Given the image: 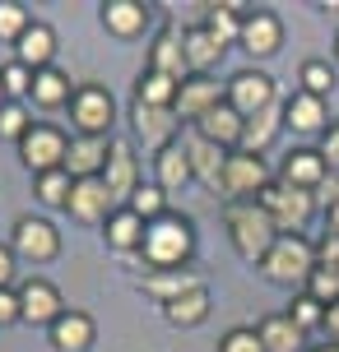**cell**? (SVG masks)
<instances>
[{"label":"cell","instance_id":"6da1fadb","mask_svg":"<svg viewBox=\"0 0 339 352\" xmlns=\"http://www.w3.org/2000/svg\"><path fill=\"white\" fill-rule=\"evenodd\" d=\"M149 274H167V269H181V264L196 255V223L181 218V213H163L158 223L144 228V246H140Z\"/></svg>","mask_w":339,"mask_h":352},{"label":"cell","instance_id":"7a4b0ae2","mask_svg":"<svg viewBox=\"0 0 339 352\" xmlns=\"http://www.w3.org/2000/svg\"><path fill=\"white\" fill-rule=\"evenodd\" d=\"M223 223H228V236H232V250L242 255L247 264H260L269 255V246L279 241V228L256 199H237L223 209Z\"/></svg>","mask_w":339,"mask_h":352},{"label":"cell","instance_id":"3957f363","mask_svg":"<svg viewBox=\"0 0 339 352\" xmlns=\"http://www.w3.org/2000/svg\"><path fill=\"white\" fill-rule=\"evenodd\" d=\"M260 274L279 287H307V278L316 274V246L307 236H279L260 260Z\"/></svg>","mask_w":339,"mask_h":352},{"label":"cell","instance_id":"277c9868","mask_svg":"<svg viewBox=\"0 0 339 352\" xmlns=\"http://www.w3.org/2000/svg\"><path fill=\"white\" fill-rule=\"evenodd\" d=\"M256 204L274 218V228H279V236H302V228L311 223V213H316V199H311V190H298V186H284L279 176L269 181L265 190L256 195Z\"/></svg>","mask_w":339,"mask_h":352},{"label":"cell","instance_id":"5b68a950","mask_svg":"<svg viewBox=\"0 0 339 352\" xmlns=\"http://www.w3.org/2000/svg\"><path fill=\"white\" fill-rule=\"evenodd\" d=\"M65 148H70V135L61 130V125H47V121H33V130L19 140V158L33 176L42 172H56V167H65Z\"/></svg>","mask_w":339,"mask_h":352},{"label":"cell","instance_id":"8992f818","mask_svg":"<svg viewBox=\"0 0 339 352\" xmlns=\"http://www.w3.org/2000/svg\"><path fill=\"white\" fill-rule=\"evenodd\" d=\"M70 121H74V130H79V135H89V140H112L107 130H112V121H116V102H112V93L103 84L74 88Z\"/></svg>","mask_w":339,"mask_h":352},{"label":"cell","instance_id":"52a82bcc","mask_svg":"<svg viewBox=\"0 0 339 352\" xmlns=\"http://www.w3.org/2000/svg\"><path fill=\"white\" fill-rule=\"evenodd\" d=\"M274 98H279V88H274V79H269L265 70H237L228 84H223V102H228L237 116H247V121L256 111H265Z\"/></svg>","mask_w":339,"mask_h":352},{"label":"cell","instance_id":"ba28073f","mask_svg":"<svg viewBox=\"0 0 339 352\" xmlns=\"http://www.w3.org/2000/svg\"><path fill=\"white\" fill-rule=\"evenodd\" d=\"M10 250H14L19 260H28V264H52L56 255H61V232H56V223H47V218L23 213V218L14 223Z\"/></svg>","mask_w":339,"mask_h":352},{"label":"cell","instance_id":"9c48e42d","mask_svg":"<svg viewBox=\"0 0 339 352\" xmlns=\"http://www.w3.org/2000/svg\"><path fill=\"white\" fill-rule=\"evenodd\" d=\"M274 181L269 176V162L260 158V153H228V167H223V195H228L232 204L237 199H251V195H260Z\"/></svg>","mask_w":339,"mask_h":352},{"label":"cell","instance_id":"30bf717a","mask_svg":"<svg viewBox=\"0 0 339 352\" xmlns=\"http://www.w3.org/2000/svg\"><path fill=\"white\" fill-rule=\"evenodd\" d=\"M130 125H135V140H140L149 153H163L167 144H177L181 116L172 111V107H144V102H130Z\"/></svg>","mask_w":339,"mask_h":352},{"label":"cell","instance_id":"8fae6325","mask_svg":"<svg viewBox=\"0 0 339 352\" xmlns=\"http://www.w3.org/2000/svg\"><path fill=\"white\" fill-rule=\"evenodd\" d=\"M103 186H107V195H112V204H116V209H125V204H130V195L144 186V181H140V162H135V148H130L125 140H112Z\"/></svg>","mask_w":339,"mask_h":352},{"label":"cell","instance_id":"7c38bea8","mask_svg":"<svg viewBox=\"0 0 339 352\" xmlns=\"http://www.w3.org/2000/svg\"><path fill=\"white\" fill-rule=\"evenodd\" d=\"M237 47H242L251 60L274 56L279 47H284V23H279V14H274V10H251V14L242 19V37H237Z\"/></svg>","mask_w":339,"mask_h":352},{"label":"cell","instance_id":"4fadbf2b","mask_svg":"<svg viewBox=\"0 0 339 352\" xmlns=\"http://www.w3.org/2000/svg\"><path fill=\"white\" fill-rule=\"evenodd\" d=\"M65 213H70L74 223H84V228H98V223H107L112 213H116V204H112V195H107V186H103V176L74 181Z\"/></svg>","mask_w":339,"mask_h":352},{"label":"cell","instance_id":"5bb4252c","mask_svg":"<svg viewBox=\"0 0 339 352\" xmlns=\"http://www.w3.org/2000/svg\"><path fill=\"white\" fill-rule=\"evenodd\" d=\"M61 316H65V301H61V292H56V283L28 278L23 287H19V320H28V324H47V329H52Z\"/></svg>","mask_w":339,"mask_h":352},{"label":"cell","instance_id":"9a60e30c","mask_svg":"<svg viewBox=\"0 0 339 352\" xmlns=\"http://www.w3.org/2000/svg\"><path fill=\"white\" fill-rule=\"evenodd\" d=\"M223 102V84L218 79H209V74H186L177 88V102H172V111H177L181 121L196 125L205 111H214V107Z\"/></svg>","mask_w":339,"mask_h":352},{"label":"cell","instance_id":"2e32d148","mask_svg":"<svg viewBox=\"0 0 339 352\" xmlns=\"http://www.w3.org/2000/svg\"><path fill=\"white\" fill-rule=\"evenodd\" d=\"M181 148H186V158H191V176H196L200 186H209V190H223V167H228V148H218V144H209L200 130H191L186 140H181Z\"/></svg>","mask_w":339,"mask_h":352},{"label":"cell","instance_id":"e0dca14e","mask_svg":"<svg viewBox=\"0 0 339 352\" xmlns=\"http://www.w3.org/2000/svg\"><path fill=\"white\" fill-rule=\"evenodd\" d=\"M325 176H330V167H325L321 148H288L279 162V181L298 186V190H316V186H325Z\"/></svg>","mask_w":339,"mask_h":352},{"label":"cell","instance_id":"ac0fdd59","mask_svg":"<svg viewBox=\"0 0 339 352\" xmlns=\"http://www.w3.org/2000/svg\"><path fill=\"white\" fill-rule=\"evenodd\" d=\"M98 14H103V28H107L112 37H121V42L140 37L144 28H149V19H154L149 5H140V0H103Z\"/></svg>","mask_w":339,"mask_h":352},{"label":"cell","instance_id":"d6986e66","mask_svg":"<svg viewBox=\"0 0 339 352\" xmlns=\"http://www.w3.org/2000/svg\"><path fill=\"white\" fill-rule=\"evenodd\" d=\"M107 153H112V140H89V135H74L70 148H65V172H70L74 181L103 176V172H107Z\"/></svg>","mask_w":339,"mask_h":352},{"label":"cell","instance_id":"ffe728a7","mask_svg":"<svg viewBox=\"0 0 339 352\" xmlns=\"http://www.w3.org/2000/svg\"><path fill=\"white\" fill-rule=\"evenodd\" d=\"M284 125L293 135H325L330 130V111H325V98H311V93H293L284 107Z\"/></svg>","mask_w":339,"mask_h":352},{"label":"cell","instance_id":"44dd1931","mask_svg":"<svg viewBox=\"0 0 339 352\" xmlns=\"http://www.w3.org/2000/svg\"><path fill=\"white\" fill-rule=\"evenodd\" d=\"M196 130L205 135L209 144H218V148H228V153H237L242 148V130H247V116H237L228 102H218L214 111H205L196 121Z\"/></svg>","mask_w":339,"mask_h":352},{"label":"cell","instance_id":"7402d4cb","mask_svg":"<svg viewBox=\"0 0 339 352\" xmlns=\"http://www.w3.org/2000/svg\"><path fill=\"white\" fill-rule=\"evenodd\" d=\"M181 52H186V70H191V74H209L218 60L228 56V47H223L205 23H196V28L181 33Z\"/></svg>","mask_w":339,"mask_h":352},{"label":"cell","instance_id":"603a6c76","mask_svg":"<svg viewBox=\"0 0 339 352\" xmlns=\"http://www.w3.org/2000/svg\"><path fill=\"white\" fill-rule=\"evenodd\" d=\"M47 338H52L56 352H89L93 338H98V324H93L84 311H65V316L47 329Z\"/></svg>","mask_w":339,"mask_h":352},{"label":"cell","instance_id":"cb8c5ba5","mask_svg":"<svg viewBox=\"0 0 339 352\" xmlns=\"http://www.w3.org/2000/svg\"><path fill=\"white\" fill-rule=\"evenodd\" d=\"M14 60L19 65H28V70H52V56H56V33H52V23H42V19H33V28L14 42Z\"/></svg>","mask_w":339,"mask_h":352},{"label":"cell","instance_id":"d4e9b609","mask_svg":"<svg viewBox=\"0 0 339 352\" xmlns=\"http://www.w3.org/2000/svg\"><path fill=\"white\" fill-rule=\"evenodd\" d=\"M284 107H288V98H274L265 111L251 116L247 130H242V153H265L269 144H274V135L284 130Z\"/></svg>","mask_w":339,"mask_h":352},{"label":"cell","instance_id":"484cf974","mask_svg":"<svg viewBox=\"0 0 339 352\" xmlns=\"http://www.w3.org/2000/svg\"><path fill=\"white\" fill-rule=\"evenodd\" d=\"M149 70H158L167 74V79H186V52H181V33H177V23H167L158 37H154V47H149Z\"/></svg>","mask_w":339,"mask_h":352},{"label":"cell","instance_id":"4316f807","mask_svg":"<svg viewBox=\"0 0 339 352\" xmlns=\"http://www.w3.org/2000/svg\"><path fill=\"white\" fill-rule=\"evenodd\" d=\"M140 287L167 306V301L186 297V292H196V287H209V283H205V274H196V269H181V274H177V269H167V274H144Z\"/></svg>","mask_w":339,"mask_h":352},{"label":"cell","instance_id":"83f0119b","mask_svg":"<svg viewBox=\"0 0 339 352\" xmlns=\"http://www.w3.org/2000/svg\"><path fill=\"white\" fill-rule=\"evenodd\" d=\"M186 181H196V176H191V158H186L181 140H177V144H167L163 153H154V186H158L163 195L181 190Z\"/></svg>","mask_w":339,"mask_h":352},{"label":"cell","instance_id":"f1b7e54d","mask_svg":"<svg viewBox=\"0 0 339 352\" xmlns=\"http://www.w3.org/2000/svg\"><path fill=\"white\" fill-rule=\"evenodd\" d=\"M256 334H260V348L265 352H302L307 348V334L288 316H265L256 324Z\"/></svg>","mask_w":339,"mask_h":352},{"label":"cell","instance_id":"f546056e","mask_svg":"<svg viewBox=\"0 0 339 352\" xmlns=\"http://www.w3.org/2000/svg\"><path fill=\"white\" fill-rule=\"evenodd\" d=\"M209 287H196V292H186V297H177V301H167L163 306V320L167 324H177V329H196V324H205L209 320Z\"/></svg>","mask_w":339,"mask_h":352},{"label":"cell","instance_id":"4dcf8cb0","mask_svg":"<svg viewBox=\"0 0 339 352\" xmlns=\"http://www.w3.org/2000/svg\"><path fill=\"white\" fill-rule=\"evenodd\" d=\"M103 228H107V246L121 250V255H130V250L144 246V228H149V223H144L140 213H130V209H116Z\"/></svg>","mask_w":339,"mask_h":352},{"label":"cell","instance_id":"1f68e13d","mask_svg":"<svg viewBox=\"0 0 339 352\" xmlns=\"http://www.w3.org/2000/svg\"><path fill=\"white\" fill-rule=\"evenodd\" d=\"M70 98H74V93H70V79L56 70V65H52V70H37V74H33V102L42 107V111L70 107Z\"/></svg>","mask_w":339,"mask_h":352},{"label":"cell","instance_id":"d6a6232c","mask_svg":"<svg viewBox=\"0 0 339 352\" xmlns=\"http://www.w3.org/2000/svg\"><path fill=\"white\" fill-rule=\"evenodd\" d=\"M247 14H251L247 5H209V10H205V28L228 47V42L242 37V19H247Z\"/></svg>","mask_w":339,"mask_h":352},{"label":"cell","instance_id":"836d02e7","mask_svg":"<svg viewBox=\"0 0 339 352\" xmlns=\"http://www.w3.org/2000/svg\"><path fill=\"white\" fill-rule=\"evenodd\" d=\"M177 79H167V74H158V70H144L140 79H135V102H144V107H172L177 102Z\"/></svg>","mask_w":339,"mask_h":352},{"label":"cell","instance_id":"e575fe53","mask_svg":"<svg viewBox=\"0 0 339 352\" xmlns=\"http://www.w3.org/2000/svg\"><path fill=\"white\" fill-rule=\"evenodd\" d=\"M33 190L47 209H65V204H70V190H74V176L65 172V167H56V172L33 176Z\"/></svg>","mask_w":339,"mask_h":352},{"label":"cell","instance_id":"d590c367","mask_svg":"<svg viewBox=\"0 0 339 352\" xmlns=\"http://www.w3.org/2000/svg\"><path fill=\"white\" fill-rule=\"evenodd\" d=\"M335 84H339V74H335V65L330 60H302V93H311V98H325V93H335Z\"/></svg>","mask_w":339,"mask_h":352},{"label":"cell","instance_id":"8d00e7d4","mask_svg":"<svg viewBox=\"0 0 339 352\" xmlns=\"http://www.w3.org/2000/svg\"><path fill=\"white\" fill-rule=\"evenodd\" d=\"M28 28H33V14L19 0H0V42H19Z\"/></svg>","mask_w":339,"mask_h":352},{"label":"cell","instance_id":"74e56055","mask_svg":"<svg viewBox=\"0 0 339 352\" xmlns=\"http://www.w3.org/2000/svg\"><path fill=\"white\" fill-rule=\"evenodd\" d=\"M130 213H140L144 223H158L163 213H167V195L158 190V186H140V190L130 195V204H125Z\"/></svg>","mask_w":339,"mask_h":352},{"label":"cell","instance_id":"f35d334b","mask_svg":"<svg viewBox=\"0 0 339 352\" xmlns=\"http://www.w3.org/2000/svg\"><path fill=\"white\" fill-rule=\"evenodd\" d=\"M0 84H5V98H10V102L33 98V70H28V65H19V60L0 65Z\"/></svg>","mask_w":339,"mask_h":352},{"label":"cell","instance_id":"ab89813d","mask_svg":"<svg viewBox=\"0 0 339 352\" xmlns=\"http://www.w3.org/2000/svg\"><path fill=\"white\" fill-rule=\"evenodd\" d=\"M288 320H293V324H298V329H321V320H325V306L316 297H307V292H298V297H293V306H288Z\"/></svg>","mask_w":339,"mask_h":352},{"label":"cell","instance_id":"60d3db41","mask_svg":"<svg viewBox=\"0 0 339 352\" xmlns=\"http://www.w3.org/2000/svg\"><path fill=\"white\" fill-rule=\"evenodd\" d=\"M28 130H33V116L23 111V102H5V107H0V140H14L19 144Z\"/></svg>","mask_w":339,"mask_h":352},{"label":"cell","instance_id":"b9f144b4","mask_svg":"<svg viewBox=\"0 0 339 352\" xmlns=\"http://www.w3.org/2000/svg\"><path fill=\"white\" fill-rule=\"evenodd\" d=\"M218 352H265V348H260L256 329H228V334L218 338Z\"/></svg>","mask_w":339,"mask_h":352},{"label":"cell","instance_id":"7bdbcfd3","mask_svg":"<svg viewBox=\"0 0 339 352\" xmlns=\"http://www.w3.org/2000/svg\"><path fill=\"white\" fill-rule=\"evenodd\" d=\"M316 269H325V274L339 278V236L335 232H325L321 241H316Z\"/></svg>","mask_w":339,"mask_h":352},{"label":"cell","instance_id":"ee69618b","mask_svg":"<svg viewBox=\"0 0 339 352\" xmlns=\"http://www.w3.org/2000/svg\"><path fill=\"white\" fill-rule=\"evenodd\" d=\"M321 158H325V167H330V172H339V121L321 135Z\"/></svg>","mask_w":339,"mask_h":352},{"label":"cell","instance_id":"f6af8a7d","mask_svg":"<svg viewBox=\"0 0 339 352\" xmlns=\"http://www.w3.org/2000/svg\"><path fill=\"white\" fill-rule=\"evenodd\" d=\"M14 320H19V292L0 287V329H5V324H14Z\"/></svg>","mask_w":339,"mask_h":352},{"label":"cell","instance_id":"bcb514c9","mask_svg":"<svg viewBox=\"0 0 339 352\" xmlns=\"http://www.w3.org/2000/svg\"><path fill=\"white\" fill-rule=\"evenodd\" d=\"M321 334L330 338V343H339V301H335V306H325V320H321Z\"/></svg>","mask_w":339,"mask_h":352},{"label":"cell","instance_id":"7dc6e473","mask_svg":"<svg viewBox=\"0 0 339 352\" xmlns=\"http://www.w3.org/2000/svg\"><path fill=\"white\" fill-rule=\"evenodd\" d=\"M325 232H335V236H339V186L330 190V199H325Z\"/></svg>","mask_w":339,"mask_h":352},{"label":"cell","instance_id":"c3c4849f","mask_svg":"<svg viewBox=\"0 0 339 352\" xmlns=\"http://www.w3.org/2000/svg\"><path fill=\"white\" fill-rule=\"evenodd\" d=\"M14 283V250L0 246V287H10Z\"/></svg>","mask_w":339,"mask_h":352},{"label":"cell","instance_id":"681fc988","mask_svg":"<svg viewBox=\"0 0 339 352\" xmlns=\"http://www.w3.org/2000/svg\"><path fill=\"white\" fill-rule=\"evenodd\" d=\"M307 352H339V343H330V338H325V343H316V348H307Z\"/></svg>","mask_w":339,"mask_h":352},{"label":"cell","instance_id":"f907efd6","mask_svg":"<svg viewBox=\"0 0 339 352\" xmlns=\"http://www.w3.org/2000/svg\"><path fill=\"white\" fill-rule=\"evenodd\" d=\"M5 102H10V98H5V84H0V107H5Z\"/></svg>","mask_w":339,"mask_h":352},{"label":"cell","instance_id":"816d5d0a","mask_svg":"<svg viewBox=\"0 0 339 352\" xmlns=\"http://www.w3.org/2000/svg\"><path fill=\"white\" fill-rule=\"evenodd\" d=\"M335 60H339V37H335Z\"/></svg>","mask_w":339,"mask_h":352}]
</instances>
